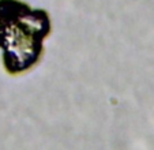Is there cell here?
<instances>
[{"instance_id":"1","label":"cell","mask_w":154,"mask_h":150,"mask_svg":"<svg viewBox=\"0 0 154 150\" xmlns=\"http://www.w3.org/2000/svg\"><path fill=\"white\" fill-rule=\"evenodd\" d=\"M51 30L45 10L32 8L20 0H0V49L7 74L18 77L37 66Z\"/></svg>"}]
</instances>
